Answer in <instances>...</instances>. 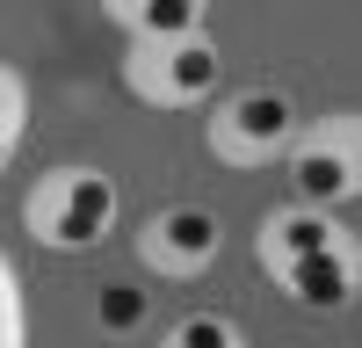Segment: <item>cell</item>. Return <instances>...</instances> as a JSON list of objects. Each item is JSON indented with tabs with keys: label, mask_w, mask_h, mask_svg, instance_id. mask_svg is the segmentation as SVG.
I'll return each instance as SVG.
<instances>
[{
	"label": "cell",
	"mask_w": 362,
	"mask_h": 348,
	"mask_svg": "<svg viewBox=\"0 0 362 348\" xmlns=\"http://www.w3.org/2000/svg\"><path fill=\"white\" fill-rule=\"evenodd\" d=\"M22 225H29V240L51 247V254L102 247V232L116 225V182H109V167H95V160L44 167L37 182H29V196H22Z\"/></svg>",
	"instance_id": "7a4b0ae2"
},
{
	"label": "cell",
	"mask_w": 362,
	"mask_h": 348,
	"mask_svg": "<svg viewBox=\"0 0 362 348\" xmlns=\"http://www.w3.org/2000/svg\"><path fill=\"white\" fill-rule=\"evenodd\" d=\"M109 22L124 29L131 44H160V37H196L210 29L203 0H109Z\"/></svg>",
	"instance_id": "52a82bcc"
},
{
	"label": "cell",
	"mask_w": 362,
	"mask_h": 348,
	"mask_svg": "<svg viewBox=\"0 0 362 348\" xmlns=\"http://www.w3.org/2000/svg\"><path fill=\"white\" fill-rule=\"evenodd\" d=\"M254 261L290 305H312V312H341L355 298V276H362V254H355V232L334 211H305V203H283L268 211L254 232Z\"/></svg>",
	"instance_id": "6da1fadb"
},
{
	"label": "cell",
	"mask_w": 362,
	"mask_h": 348,
	"mask_svg": "<svg viewBox=\"0 0 362 348\" xmlns=\"http://www.w3.org/2000/svg\"><path fill=\"white\" fill-rule=\"evenodd\" d=\"M160 348H247V334H239V319H225V312H181L160 334Z\"/></svg>",
	"instance_id": "9c48e42d"
},
{
	"label": "cell",
	"mask_w": 362,
	"mask_h": 348,
	"mask_svg": "<svg viewBox=\"0 0 362 348\" xmlns=\"http://www.w3.org/2000/svg\"><path fill=\"white\" fill-rule=\"evenodd\" d=\"M218 44L210 29L196 37H160V44H124V95L145 109H203L218 95Z\"/></svg>",
	"instance_id": "3957f363"
},
{
	"label": "cell",
	"mask_w": 362,
	"mask_h": 348,
	"mask_svg": "<svg viewBox=\"0 0 362 348\" xmlns=\"http://www.w3.org/2000/svg\"><path fill=\"white\" fill-rule=\"evenodd\" d=\"M283 167H290V189H297L305 211H341L362 189V124L348 109L319 116V124H297Z\"/></svg>",
	"instance_id": "277c9868"
},
{
	"label": "cell",
	"mask_w": 362,
	"mask_h": 348,
	"mask_svg": "<svg viewBox=\"0 0 362 348\" xmlns=\"http://www.w3.org/2000/svg\"><path fill=\"white\" fill-rule=\"evenodd\" d=\"M297 138V102L283 87H232L210 102V153L225 167H276Z\"/></svg>",
	"instance_id": "5b68a950"
},
{
	"label": "cell",
	"mask_w": 362,
	"mask_h": 348,
	"mask_svg": "<svg viewBox=\"0 0 362 348\" xmlns=\"http://www.w3.org/2000/svg\"><path fill=\"white\" fill-rule=\"evenodd\" d=\"M138 269H153V276H167V283H189V276H203L210 261H218V247H225V225L203 211V203H167V211H153L138 225Z\"/></svg>",
	"instance_id": "8992f818"
},
{
	"label": "cell",
	"mask_w": 362,
	"mask_h": 348,
	"mask_svg": "<svg viewBox=\"0 0 362 348\" xmlns=\"http://www.w3.org/2000/svg\"><path fill=\"white\" fill-rule=\"evenodd\" d=\"M22 138H29V80L15 66H0V174L22 153Z\"/></svg>",
	"instance_id": "30bf717a"
},
{
	"label": "cell",
	"mask_w": 362,
	"mask_h": 348,
	"mask_svg": "<svg viewBox=\"0 0 362 348\" xmlns=\"http://www.w3.org/2000/svg\"><path fill=\"white\" fill-rule=\"evenodd\" d=\"M95 327H102V334H116V341L145 334V290H138V283H124V276L95 283Z\"/></svg>",
	"instance_id": "ba28073f"
},
{
	"label": "cell",
	"mask_w": 362,
	"mask_h": 348,
	"mask_svg": "<svg viewBox=\"0 0 362 348\" xmlns=\"http://www.w3.org/2000/svg\"><path fill=\"white\" fill-rule=\"evenodd\" d=\"M0 348H29V298H22L8 247H0Z\"/></svg>",
	"instance_id": "8fae6325"
}]
</instances>
